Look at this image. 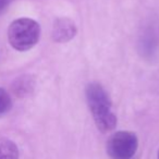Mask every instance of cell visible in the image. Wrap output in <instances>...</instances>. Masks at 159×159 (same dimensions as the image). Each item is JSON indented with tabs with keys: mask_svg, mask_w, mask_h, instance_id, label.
Returning a JSON list of instances; mask_svg holds the SVG:
<instances>
[{
	"mask_svg": "<svg viewBox=\"0 0 159 159\" xmlns=\"http://www.w3.org/2000/svg\"><path fill=\"white\" fill-rule=\"evenodd\" d=\"M85 95L98 130L102 133L112 131L117 125V117L111 110L110 97L104 87L98 83H91L86 86Z\"/></svg>",
	"mask_w": 159,
	"mask_h": 159,
	"instance_id": "1",
	"label": "cell"
},
{
	"mask_svg": "<svg viewBox=\"0 0 159 159\" xmlns=\"http://www.w3.org/2000/svg\"><path fill=\"white\" fill-rule=\"evenodd\" d=\"M39 24L29 18L14 20L8 30L10 45L18 51H26L33 48L39 40Z\"/></svg>",
	"mask_w": 159,
	"mask_h": 159,
	"instance_id": "2",
	"label": "cell"
},
{
	"mask_svg": "<svg viewBox=\"0 0 159 159\" xmlns=\"http://www.w3.org/2000/svg\"><path fill=\"white\" fill-rule=\"evenodd\" d=\"M139 141L136 135L129 131H119L107 142V154L111 159H130L136 152Z\"/></svg>",
	"mask_w": 159,
	"mask_h": 159,
	"instance_id": "3",
	"label": "cell"
},
{
	"mask_svg": "<svg viewBox=\"0 0 159 159\" xmlns=\"http://www.w3.org/2000/svg\"><path fill=\"white\" fill-rule=\"evenodd\" d=\"M76 34V27L72 20L68 18H59L55 21L52 27V39L57 43H66Z\"/></svg>",
	"mask_w": 159,
	"mask_h": 159,
	"instance_id": "4",
	"label": "cell"
},
{
	"mask_svg": "<svg viewBox=\"0 0 159 159\" xmlns=\"http://www.w3.org/2000/svg\"><path fill=\"white\" fill-rule=\"evenodd\" d=\"M35 87V81L31 75L19 76L12 84V92L18 97H25L33 92Z\"/></svg>",
	"mask_w": 159,
	"mask_h": 159,
	"instance_id": "5",
	"label": "cell"
},
{
	"mask_svg": "<svg viewBox=\"0 0 159 159\" xmlns=\"http://www.w3.org/2000/svg\"><path fill=\"white\" fill-rule=\"evenodd\" d=\"M142 51L145 56H152L158 47V37L154 30H147L145 34H143L141 42Z\"/></svg>",
	"mask_w": 159,
	"mask_h": 159,
	"instance_id": "6",
	"label": "cell"
},
{
	"mask_svg": "<svg viewBox=\"0 0 159 159\" xmlns=\"http://www.w3.org/2000/svg\"><path fill=\"white\" fill-rule=\"evenodd\" d=\"M0 159H19L18 146L10 139H0Z\"/></svg>",
	"mask_w": 159,
	"mask_h": 159,
	"instance_id": "7",
	"label": "cell"
},
{
	"mask_svg": "<svg viewBox=\"0 0 159 159\" xmlns=\"http://www.w3.org/2000/svg\"><path fill=\"white\" fill-rule=\"evenodd\" d=\"M12 108V99L7 91L0 89V118L7 115Z\"/></svg>",
	"mask_w": 159,
	"mask_h": 159,
	"instance_id": "8",
	"label": "cell"
},
{
	"mask_svg": "<svg viewBox=\"0 0 159 159\" xmlns=\"http://www.w3.org/2000/svg\"><path fill=\"white\" fill-rule=\"evenodd\" d=\"M10 0H0V13H2L9 6Z\"/></svg>",
	"mask_w": 159,
	"mask_h": 159,
	"instance_id": "9",
	"label": "cell"
},
{
	"mask_svg": "<svg viewBox=\"0 0 159 159\" xmlns=\"http://www.w3.org/2000/svg\"><path fill=\"white\" fill-rule=\"evenodd\" d=\"M158 159H159V150H158Z\"/></svg>",
	"mask_w": 159,
	"mask_h": 159,
	"instance_id": "10",
	"label": "cell"
}]
</instances>
